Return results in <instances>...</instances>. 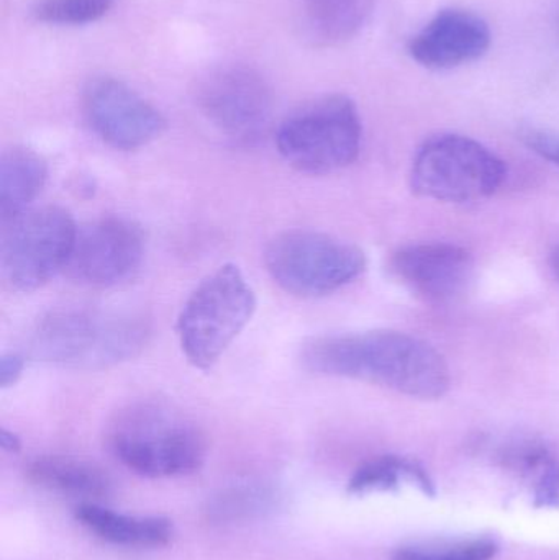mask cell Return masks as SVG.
Instances as JSON below:
<instances>
[{
  "instance_id": "cell-24",
  "label": "cell",
  "mask_w": 559,
  "mask_h": 560,
  "mask_svg": "<svg viewBox=\"0 0 559 560\" xmlns=\"http://www.w3.org/2000/svg\"><path fill=\"white\" fill-rule=\"evenodd\" d=\"M551 271H554L555 279L559 283V248L555 249L550 259Z\"/></svg>"
},
{
  "instance_id": "cell-9",
  "label": "cell",
  "mask_w": 559,
  "mask_h": 560,
  "mask_svg": "<svg viewBox=\"0 0 559 560\" xmlns=\"http://www.w3.org/2000/svg\"><path fill=\"white\" fill-rule=\"evenodd\" d=\"M196 101L207 121L238 143L258 140L271 121V88L245 65L210 69L197 84Z\"/></svg>"
},
{
  "instance_id": "cell-14",
  "label": "cell",
  "mask_w": 559,
  "mask_h": 560,
  "mask_svg": "<svg viewBox=\"0 0 559 560\" xmlns=\"http://www.w3.org/2000/svg\"><path fill=\"white\" fill-rule=\"evenodd\" d=\"M74 518L102 541L125 548H164L174 538L173 522L163 516H130L95 503H81L75 506Z\"/></svg>"
},
{
  "instance_id": "cell-2",
  "label": "cell",
  "mask_w": 559,
  "mask_h": 560,
  "mask_svg": "<svg viewBox=\"0 0 559 560\" xmlns=\"http://www.w3.org/2000/svg\"><path fill=\"white\" fill-rule=\"evenodd\" d=\"M150 328L140 316L110 310L59 308L43 316L30 336V352L46 364L79 371L114 368L140 354Z\"/></svg>"
},
{
  "instance_id": "cell-20",
  "label": "cell",
  "mask_w": 559,
  "mask_h": 560,
  "mask_svg": "<svg viewBox=\"0 0 559 560\" xmlns=\"http://www.w3.org/2000/svg\"><path fill=\"white\" fill-rule=\"evenodd\" d=\"M112 0H42L33 19L48 25L78 26L97 22L110 10Z\"/></svg>"
},
{
  "instance_id": "cell-1",
  "label": "cell",
  "mask_w": 559,
  "mask_h": 560,
  "mask_svg": "<svg viewBox=\"0 0 559 560\" xmlns=\"http://www.w3.org/2000/svg\"><path fill=\"white\" fill-rule=\"evenodd\" d=\"M301 359L315 374L357 378L422 400L443 397L450 388L442 355L406 332L321 336L304 345Z\"/></svg>"
},
{
  "instance_id": "cell-4",
  "label": "cell",
  "mask_w": 559,
  "mask_h": 560,
  "mask_svg": "<svg viewBox=\"0 0 559 560\" xmlns=\"http://www.w3.org/2000/svg\"><path fill=\"white\" fill-rule=\"evenodd\" d=\"M255 312V290L238 266H220L190 293L177 318L187 361L200 371L212 369Z\"/></svg>"
},
{
  "instance_id": "cell-23",
  "label": "cell",
  "mask_w": 559,
  "mask_h": 560,
  "mask_svg": "<svg viewBox=\"0 0 559 560\" xmlns=\"http://www.w3.org/2000/svg\"><path fill=\"white\" fill-rule=\"evenodd\" d=\"M0 443H2V450L5 451V453L15 454L22 450V441H20V438L16 436L13 431L5 430V428H3L2 433H0Z\"/></svg>"
},
{
  "instance_id": "cell-6",
  "label": "cell",
  "mask_w": 559,
  "mask_h": 560,
  "mask_svg": "<svg viewBox=\"0 0 559 560\" xmlns=\"http://www.w3.org/2000/svg\"><path fill=\"white\" fill-rule=\"evenodd\" d=\"M505 176V164L485 144L462 135H439L417 153L410 184L426 199L466 203L494 196Z\"/></svg>"
},
{
  "instance_id": "cell-16",
  "label": "cell",
  "mask_w": 559,
  "mask_h": 560,
  "mask_svg": "<svg viewBox=\"0 0 559 560\" xmlns=\"http://www.w3.org/2000/svg\"><path fill=\"white\" fill-rule=\"evenodd\" d=\"M48 179V164L30 148L13 147L0 160V215L2 223L28 210Z\"/></svg>"
},
{
  "instance_id": "cell-8",
  "label": "cell",
  "mask_w": 559,
  "mask_h": 560,
  "mask_svg": "<svg viewBox=\"0 0 559 560\" xmlns=\"http://www.w3.org/2000/svg\"><path fill=\"white\" fill-rule=\"evenodd\" d=\"M3 278L20 292H33L66 269L78 225L61 207L28 209L3 223Z\"/></svg>"
},
{
  "instance_id": "cell-17",
  "label": "cell",
  "mask_w": 559,
  "mask_h": 560,
  "mask_svg": "<svg viewBox=\"0 0 559 560\" xmlns=\"http://www.w3.org/2000/svg\"><path fill=\"white\" fill-rule=\"evenodd\" d=\"M308 36L321 45L350 42L370 20L374 0H301Z\"/></svg>"
},
{
  "instance_id": "cell-7",
  "label": "cell",
  "mask_w": 559,
  "mask_h": 560,
  "mask_svg": "<svg viewBox=\"0 0 559 560\" xmlns=\"http://www.w3.org/2000/svg\"><path fill=\"white\" fill-rule=\"evenodd\" d=\"M266 268L292 295L321 296L360 278L366 256L353 243L312 230H291L271 240Z\"/></svg>"
},
{
  "instance_id": "cell-11",
  "label": "cell",
  "mask_w": 559,
  "mask_h": 560,
  "mask_svg": "<svg viewBox=\"0 0 559 560\" xmlns=\"http://www.w3.org/2000/svg\"><path fill=\"white\" fill-rule=\"evenodd\" d=\"M82 110L92 131L115 150L147 147L166 128L154 105L130 85L108 75L88 82L82 92Z\"/></svg>"
},
{
  "instance_id": "cell-5",
  "label": "cell",
  "mask_w": 559,
  "mask_h": 560,
  "mask_svg": "<svg viewBox=\"0 0 559 560\" xmlns=\"http://www.w3.org/2000/svg\"><path fill=\"white\" fill-rule=\"evenodd\" d=\"M361 127L357 105L347 95H327L302 105L282 120L276 133L279 153L295 170L330 174L360 156Z\"/></svg>"
},
{
  "instance_id": "cell-19",
  "label": "cell",
  "mask_w": 559,
  "mask_h": 560,
  "mask_svg": "<svg viewBox=\"0 0 559 560\" xmlns=\"http://www.w3.org/2000/svg\"><path fill=\"white\" fill-rule=\"evenodd\" d=\"M499 545L491 538L455 542H429L396 549L391 560H494Z\"/></svg>"
},
{
  "instance_id": "cell-25",
  "label": "cell",
  "mask_w": 559,
  "mask_h": 560,
  "mask_svg": "<svg viewBox=\"0 0 559 560\" xmlns=\"http://www.w3.org/2000/svg\"><path fill=\"white\" fill-rule=\"evenodd\" d=\"M558 30H559V10H558Z\"/></svg>"
},
{
  "instance_id": "cell-12",
  "label": "cell",
  "mask_w": 559,
  "mask_h": 560,
  "mask_svg": "<svg viewBox=\"0 0 559 560\" xmlns=\"http://www.w3.org/2000/svg\"><path fill=\"white\" fill-rule=\"evenodd\" d=\"M389 269L414 295L443 305L465 292L473 276V258L452 243H419L394 253Z\"/></svg>"
},
{
  "instance_id": "cell-10",
  "label": "cell",
  "mask_w": 559,
  "mask_h": 560,
  "mask_svg": "<svg viewBox=\"0 0 559 560\" xmlns=\"http://www.w3.org/2000/svg\"><path fill=\"white\" fill-rule=\"evenodd\" d=\"M143 258L140 226L124 217H104L78 229L65 271L82 285L107 289L133 278Z\"/></svg>"
},
{
  "instance_id": "cell-21",
  "label": "cell",
  "mask_w": 559,
  "mask_h": 560,
  "mask_svg": "<svg viewBox=\"0 0 559 560\" xmlns=\"http://www.w3.org/2000/svg\"><path fill=\"white\" fill-rule=\"evenodd\" d=\"M522 140L538 156L559 166V135L537 130V128H527V130L522 131Z\"/></svg>"
},
{
  "instance_id": "cell-15",
  "label": "cell",
  "mask_w": 559,
  "mask_h": 560,
  "mask_svg": "<svg viewBox=\"0 0 559 560\" xmlns=\"http://www.w3.org/2000/svg\"><path fill=\"white\" fill-rule=\"evenodd\" d=\"M25 476L33 486L65 495L102 499L114 490V480L101 466L71 456L36 457L26 464Z\"/></svg>"
},
{
  "instance_id": "cell-13",
  "label": "cell",
  "mask_w": 559,
  "mask_h": 560,
  "mask_svg": "<svg viewBox=\"0 0 559 560\" xmlns=\"http://www.w3.org/2000/svg\"><path fill=\"white\" fill-rule=\"evenodd\" d=\"M491 42V28L478 13L446 9L410 39L409 55L423 68L445 71L478 61Z\"/></svg>"
},
{
  "instance_id": "cell-18",
  "label": "cell",
  "mask_w": 559,
  "mask_h": 560,
  "mask_svg": "<svg viewBox=\"0 0 559 560\" xmlns=\"http://www.w3.org/2000/svg\"><path fill=\"white\" fill-rule=\"evenodd\" d=\"M410 482L426 495H435L433 482L422 466L403 457L384 456L361 466L348 482L351 495H368L373 492H389L399 489L400 483Z\"/></svg>"
},
{
  "instance_id": "cell-22",
  "label": "cell",
  "mask_w": 559,
  "mask_h": 560,
  "mask_svg": "<svg viewBox=\"0 0 559 560\" xmlns=\"http://www.w3.org/2000/svg\"><path fill=\"white\" fill-rule=\"evenodd\" d=\"M23 369H25V361L22 355L13 354V352L3 354L0 359V385L2 388H9L16 384L22 377Z\"/></svg>"
},
{
  "instance_id": "cell-3",
  "label": "cell",
  "mask_w": 559,
  "mask_h": 560,
  "mask_svg": "<svg viewBox=\"0 0 559 560\" xmlns=\"http://www.w3.org/2000/svg\"><path fill=\"white\" fill-rule=\"evenodd\" d=\"M107 446L128 470L147 479L197 472L206 460V438L179 411L161 401H137L118 411Z\"/></svg>"
}]
</instances>
